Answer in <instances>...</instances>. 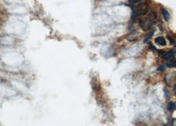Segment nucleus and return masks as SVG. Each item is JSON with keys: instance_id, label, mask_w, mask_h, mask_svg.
I'll list each match as a JSON object with an SVG mask.
<instances>
[{"instance_id": "1", "label": "nucleus", "mask_w": 176, "mask_h": 126, "mask_svg": "<svg viewBox=\"0 0 176 126\" xmlns=\"http://www.w3.org/2000/svg\"><path fill=\"white\" fill-rule=\"evenodd\" d=\"M156 18V15L154 12H151L149 14L148 18L144 19H140L138 21V24L140 27H141L143 31H147L151 27L152 25L153 21Z\"/></svg>"}, {"instance_id": "2", "label": "nucleus", "mask_w": 176, "mask_h": 126, "mask_svg": "<svg viewBox=\"0 0 176 126\" xmlns=\"http://www.w3.org/2000/svg\"><path fill=\"white\" fill-rule=\"evenodd\" d=\"M132 11V16L134 18L139 15H144L148 11V6L144 4H139L138 6H134Z\"/></svg>"}, {"instance_id": "3", "label": "nucleus", "mask_w": 176, "mask_h": 126, "mask_svg": "<svg viewBox=\"0 0 176 126\" xmlns=\"http://www.w3.org/2000/svg\"><path fill=\"white\" fill-rule=\"evenodd\" d=\"M155 43L156 44L160 46H165L166 45V42L165 38L163 37H158L155 38Z\"/></svg>"}, {"instance_id": "4", "label": "nucleus", "mask_w": 176, "mask_h": 126, "mask_svg": "<svg viewBox=\"0 0 176 126\" xmlns=\"http://www.w3.org/2000/svg\"><path fill=\"white\" fill-rule=\"evenodd\" d=\"M173 55H174V52H173V50H170V51H168V52H166V54L163 55L161 58H162V59L163 60H168L169 59H172L173 57Z\"/></svg>"}, {"instance_id": "5", "label": "nucleus", "mask_w": 176, "mask_h": 126, "mask_svg": "<svg viewBox=\"0 0 176 126\" xmlns=\"http://www.w3.org/2000/svg\"><path fill=\"white\" fill-rule=\"evenodd\" d=\"M161 13H162V15L163 17V19L166 21H168L170 19V14L169 12L166 10V9H161Z\"/></svg>"}, {"instance_id": "6", "label": "nucleus", "mask_w": 176, "mask_h": 126, "mask_svg": "<svg viewBox=\"0 0 176 126\" xmlns=\"http://www.w3.org/2000/svg\"><path fill=\"white\" fill-rule=\"evenodd\" d=\"M154 31H151L149 32L147 35L145 36V37H144V43H146L148 42V41L150 39V38H152V37H153L154 35Z\"/></svg>"}, {"instance_id": "7", "label": "nucleus", "mask_w": 176, "mask_h": 126, "mask_svg": "<svg viewBox=\"0 0 176 126\" xmlns=\"http://www.w3.org/2000/svg\"><path fill=\"white\" fill-rule=\"evenodd\" d=\"M163 93H164V98L166 100H168L170 99V94H169L168 89L166 88H163Z\"/></svg>"}, {"instance_id": "8", "label": "nucleus", "mask_w": 176, "mask_h": 126, "mask_svg": "<svg viewBox=\"0 0 176 126\" xmlns=\"http://www.w3.org/2000/svg\"><path fill=\"white\" fill-rule=\"evenodd\" d=\"M174 107H175V104L172 102H170L168 105V110L169 111H172L173 109L174 108Z\"/></svg>"}, {"instance_id": "9", "label": "nucleus", "mask_w": 176, "mask_h": 126, "mask_svg": "<svg viewBox=\"0 0 176 126\" xmlns=\"http://www.w3.org/2000/svg\"><path fill=\"white\" fill-rule=\"evenodd\" d=\"M167 37H168V40L170 41V45H175V41L173 39V38L170 37V35H167Z\"/></svg>"}, {"instance_id": "10", "label": "nucleus", "mask_w": 176, "mask_h": 126, "mask_svg": "<svg viewBox=\"0 0 176 126\" xmlns=\"http://www.w3.org/2000/svg\"><path fill=\"white\" fill-rule=\"evenodd\" d=\"M128 1L131 4H137V3H139V2H141V1H143V0H128Z\"/></svg>"}, {"instance_id": "11", "label": "nucleus", "mask_w": 176, "mask_h": 126, "mask_svg": "<svg viewBox=\"0 0 176 126\" xmlns=\"http://www.w3.org/2000/svg\"><path fill=\"white\" fill-rule=\"evenodd\" d=\"M165 68H166L165 65H161V66H159V67L158 68L157 71H163V70H164Z\"/></svg>"}, {"instance_id": "12", "label": "nucleus", "mask_w": 176, "mask_h": 126, "mask_svg": "<svg viewBox=\"0 0 176 126\" xmlns=\"http://www.w3.org/2000/svg\"><path fill=\"white\" fill-rule=\"evenodd\" d=\"M173 94H174V96H176V84L173 86Z\"/></svg>"}, {"instance_id": "13", "label": "nucleus", "mask_w": 176, "mask_h": 126, "mask_svg": "<svg viewBox=\"0 0 176 126\" xmlns=\"http://www.w3.org/2000/svg\"><path fill=\"white\" fill-rule=\"evenodd\" d=\"M149 48H150V49H153V50H156V48L154 47V46L152 45V44H150V45H149Z\"/></svg>"}, {"instance_id": "14", "label": "nucleus", "mask_w": 176, "mask_h": 126, "mask_svg": "<svg viewBox=\"0 0 176 126\" xmlns=\"http://www.w3.org/2000/svg\"><path fill=\"white\" fill-rule=\"evenodd\" d=\"M173 125L176 126V119H174V120H173Z\"/></svg>"}]
</instances>
